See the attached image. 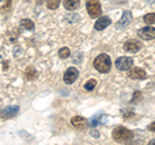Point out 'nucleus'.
I'll return each mask as SVG.
<instances>
[{
    "mask_svg": "<svg viewBox=\"0 0 155 145\" xmlns=\"http://www.w3.org/2000/svg\"><path fill=\"white\" fill-rule=\"evenodd\" d=\"M93 66L96 70H98L100 72H109L110 69H111V60L110 57L107 55H105V53H102V55L97 56L94 61H93Z\"/></svg>",
    "mask_w": 155,
    "mask_h": 145,
    "instance_id": "obj_1",
    "label": "nucleus"
},
{
    "mask_svg": "<svg viewBox=\"0 0 155 145\" xmlns=\"http://www.w3.org/2000/svg\"><path fill=\"white\" fill-rule=\"evenodd\" d=\"M113 139L116 143H129L133 139V132L125 127H116L113 131Z\"/></svg>",
    "mask_w": 155,
    "mask_h": 145,
    "instance_id": "obj_2",
    "label": "nucleus"
},
{
    "mask_svg": "<svg viewBox=\"0 0 155 145\" xmlns=\"http://www.w3.org/2000/svg\"><path fill=\"white\" fill-rule=\"evenodd\" d=\"M87 11H88L89 16L93 18H98L101 16V3L98 0H87Z\"/></svg>",
    "mask_w": 155,
    "mask_h": 145,
    "instance_id": "obj_3",
    "label": "nucleus"
},
{
    "mask_svg": "<svg viewBox=\"0 0 155 145\" xmlns=\"http://www.w3.org/2000/svg\"><path fill=\"white\" fill-rule=\"evenodd\" d=\"M115 66L118 70H129L130 67L133 66V60L130 57H119L118 60L115 61Z\"/></svg>",
    "mask_w": 155,
    "mask_h": 145,
    "instance_id": "obj_4",
    "label": "nucleus"
},
{
    "mask_svg": "<svg viewBox=\"0 0 155 145\" xmlns=\"http://www.w3.org/2000/svg\"><path fill=\"white\" fill-rule=\"evenodd\" d=\"M138 36L143 40H151L155 38V29L151 27V25H147L146 27H142L137 31Z\"/></svg>",
    "mask_w": 155,
    "mask_h": 145,
    "instance_id": "obj_5",
    "label": "nucleus"
},
{
    "mask_svg": "<svg viewBox=\"0 0 155 145\" xmlns=\"http://www.w3.org/2000/svg\"><path fill=\"white\" fill-rule=\"evenodd\" d=\"M78 75H79V71H78V69H75V67H69L65 74H64V80L66 84H72L76 80Z\"/></svg>",
    "mask_w": 155,
    "mask_h": 145,
    "instance_id": "obj_6",
    "label": "nucleus"
},
{
    "mask_svg": "<svg viewBox=\"0 0 155 145\" xmlns=\"http://www.w3.org/2000/svg\"><path fill=\"white\" fill-rule=\"evenodd\" d=\"M142 48V44L141 42L138 40H134V39H129L124 43V51L125 52H132V53H136L138 52L140 49Z\"/></svg>",
    "mask_w": 155,
    "mask_h": 145,
    "instance_id": "obj_7",
    "label": "nucleus"
},
{
    "mask_svg": "<svg viewBox=\"0 0 155 145\" xmlns=\"http://www.w3.org/2000/svg\"><path fill=\"white\" fill-rule=\"evenodd\" d=\"M18 112H19V108L17 105L16 106H7L5 109H3L2 112H0V117L3 119H9V118L16 117Z\"/></svg>",
    "mask_w": 155,
    "mask_h": 145,
    "instance_id": "obj_8",
    "label": "nucleus"
},
{
    "mask_svg": "<svg viewBox=\"0 0 155 145\" xmlns=\"http://www.w3.org/2000/svg\"><path fill=\"white\" fill-rule=\"evenodd\" d=\"M130 21H132V13H130L129 11H125L123 13L122 18L119 20V22L116 23V29H118V30H123V29H125L129 25Z\"/></svg>",
    "mask_w": 155,
    "mask_h": 145,
    "instance_id": "obj_9",
    "label": "nucleus"
},
{
    "mask_svg": "<svg viewBox=\"0 0 155 145\" xmlns=\"http://www.w3.org/2000/svg\"><path fill=\"white\" fill-rule=\"evenodd\" d=\"M71 124L74 126L75 128L83 131V130H85L87 127H88V120H87L85 118H83V117H80V115H78V117L71 118Z\"/></svg>",
    "mask_w": 155,
    "mask_h": 145,
    "instance_id": "obj_10",
    "label": "nucleus"
},
{
    "mask_svg": "<svg viewBox=\"0 0 155 145\" xmlns=\"http://www.w3.org/2000/svg\"><path fill=\"white\" fill-rule=\"evenodd\" d=\"M128 75H129L130 79H145L146 78V72H145V70L140 69V67H133V69H130Z\"/></svg>",
    "mask_w": 155,
    "mask_h": 145,
    "instance_id": "obj_11",
    "label": "nucleus"
},
{
    "mask_svg": "<svg viewBox=\"0 0 155 145\" xmlns=\"http://www.w3.org/2000/svg\"><path fill=\"white\" fill-rule=\"evenodd\" d=\"M110 23H111V20H110L109 17H101V18H98V20L96 21V23H94V29H96L97 31L105 30V29L107 27Z\"/></svg>",
    "mask_w": 155,
    "mask_h": 145,
    "instance_id": "obj_12",
    "label": "nucleus"
},
{
    "mask_svg": "<svg viewBox=\"0 0 155 145\" xmlns=\"http://www.w3.org/2000/svg\"><path fill=\"white\" fill-rule=\"evenodd\" d=\"M106 120H107V117H106L105 114H102V113H100V114H97V115H94L93 118H92L89 122H88V124H91L92 127H96L97 124H104Z\"/></svg>",
    "mask_w": 155,
    "mask_h": 145,
    "instance_id": "obj_13",
    "label": "nucleus"
},
{
    "mask_svg": "<svg viewBox=\"0 0 155 145\" xmlns=\"http://www.w3.org/2000/svg\"><path fill=\"white\" fill-rule=\"evenodd\" d=\"M64 5L67 11H74V9L79 8L80 0H64Z\"/></svg>",
    "mask_w": 155,
    "mask_h": 145,
    "instance_id": "obj_14",
    "label": "nucleus"
},
{
    "mask_svg": "<svg viewBox=\"0 0 155 145\" xmlns=\"http://www.w3.org/2000/svg\"><path fill=\"white\" fill-rule=\"evenodd\" d=\"M19 26H21V29H23V30H28V31H32L34 27H35L34 22L31 20H28V18L21 20V22H19Z\"/></svg>",
    "mask_w": 155,
    "mask_h": 145,
    "instance_id": "obj_15",
    "label": "nucleus"
},
{
    "mask_svg": "<svg viewBox=\"0 0 155 145\" xmlns=\"http://www.w3.org/2000/svg\"><path fill=\"white\" fill-rule=\"evenodd\" d=\"M25 75H26V78L27 79H30V80H32V79H35L36 76H38V72H36V70L34 69V67H27L26 69V71H25Z\"/></svg>",
    "mask_w": 155,
    "mask_h": 145,
    "instance_id": "obj_16",
    "label": "nucleus"
},
{
    "mask_svg": "<svg viewBox=\"0 0 155 145\" xmlns=\"http://www.w3.org/2000/svg\"><path fill=\"white\" fill-rule=\"evenodd\" d=\"M143 22L146 25H155V13H149L143 17Z\"/></svg>",
    "mask_w": 155,
    "mask_h": 145,
    "instance_id": "obj_17",
    "label": "nucleus"
},
{
    "mask_svg": "<svg viewBox=\"0 0 155 145\" xmlns=\"http://www.w3.org/2000/svg\"><path fill=\"white\" fill-rule=\"evenodd\" d=\"M58 56H60V59H67V57L70 56V49L67 47L61 48V49L58 51Z\"/></svg>",
    "mask_w": 155,
    "mask_h": 145,
    "instance_id": "obj_18",
    "label": "nucleus"
},
{
    "mask_svg": "<svg viewBox=\"0 0 155 145\" xmlns=\"http://www.w3.org/2000/svg\"><path fill=\"white\" fill-rule=\"evenodd\" d=\"M60 3H61V0H47V5L49 9H57Z\"/></svg>",
    "mask_w": 155,
    "mask_h": 145,
    "instance_id": "obj_19",
    "label": "nucleus"
},
{
    "mask_svg": "<svg viewBox=\"0 0 155 145\" xmlns=\"http://www.w3.org/2000/svg\"><path fill=\"white\" fill-rule=\"evenodd\" d=\"M81 60H83V53H81L80 51L75 52L74 56H72V61H74L75 64H79V62H81Z\"/></svg>",
    "mask_w": 155,
    "mask_h": 145,
    "instance_id": "obj_20",
    "label": "nucleus"
},
{
    "mask_svg": "<svg viewBox=\"0 0 155 145\" xmlns=\"http://www.w3.org/2000/svg\"><path fill=\"white\" fill-rule=\"evenodd\" d=\"M96 83H97V82H96L94 79H89V80L84 84V88H85L87 91H92V89H93L94 87H96Z\"/></svg>",
    "mask_w": 155,
    "mask_h": 145,
    "instance_id": "obj_21",
    "label": "nucleus"
},
{
    "mask_svg": "<svg viewBox=\"0 0 155 145\" xmlns=\"http://www.w3.org/2000/svg\"><path fill=\"white\" fill-rule=\"evenodd\" d=\"M122 115L124 118H132L133 115H134V113L132 112V110H128V109H123L122 110Z\"/></svg>",
    "mask_w": 155,
    "mask_h": 145,
    "instance_id": "obj_22",
    "label": "nucleus"
},
{
    "mask_svg": "<svg viewBox=\"0 0 155 145\" xmlns=\"http://www.w3.org/2000/svg\"><path fill=\"white\" fill-rule=\"evenodd\" d=\"M66 20H69L70 22H76V21H79V16L78 14H70V16H67Z\"/></svg>",
    "mask_w": 155,
    "mask_h": 145,
    "instance_id": "obj_23",
    "label": "nucleus"
},
{
    "mask_svg": "<svg viewBox=\"0 0 155 145\" xmlns=\"http://www.w3.org/2000/svg\"><path fill=\"white\" fill-rule=\"evenodd\" d=\"M149 130H150V131H153V132H155V122H153L151 124H150L149 126V127H147Z\"/></svg>",
    "mask_w": 155,
    "mask_h": 145,
    "instance_id": "obj_24",
    "label": "nucleus"
},
{
    "mask_svg": "<svg viewBox=\"0 0 155 145\" xmlns=\"http://www.w3.org/2000/svg\"><path fill=\"white\" fill-rule=\"evenodd\" d=\"M91 133H92V136H93V137H98V136H100V133L97 132L96 130H92V132H91Z\"/></svg>",
    "mask_w": 155,
    "mask_h": 145,
    "instance_id": "obj_25",
    "label": "nucleus"
},
{
    "mask_svg": "<svg viewBox=\"0 0 155 145\" xmlns=\"http://www.w3.org/2000/svg\"><path fill=\"white\" fill-rule=\"evenodd\" d=\"M11 3H12V0H7V4H4V9H8L11 7Z\"/></svg>",
    "mask_w": 155,
    "mask_h": 145,
    "instance_id": "obj_26",
    "label": "nucleus"
},
{
    "mask_svg": "<svg viewBox=\"0 0 155 145\" xmlns=\"http://www.w3.org/2000/svg\"><path fill=\"white\" fill-rule=\"evenodd\" d=\"M150 144H153V145H155V140H151V141H150Z\"/></svg>",
    "mask_w": 155,
    "mask_h": 145,
    "instance_id": "obj_27",
    "label": "nucleus"
}]
</instances>
